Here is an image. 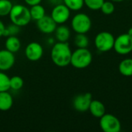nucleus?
<instances>
[{"label":"nucleus","instance_id":"obj_21","mask_svg":"<svg viewBox=\"0 0 132 132\" xmlns=\"http://www.w3.org/2000/svg\"><path fill=\"white\" fill-rule=\"evenodd\" d=\"M13 6L10 0H0V17H5L9 15Z\"/></svg>","mask_w":132,"mask_h":132},{"label":"nucleus","instance_id":"obj_18","mask_svg":"<svg viewBox=\"0 0 132 132\" xmlns=\"http://www.w3.org/2000/svg\"><path fill=\"white\" fill-rule=\"evenodd\" d=\"M29 12H30L32 20H35V21H37L41 18H43L44 15H46V9L44 6L41 5V3L30 6Z\"/></svg>","mask_w":132,"mask_h":132},{"label":"nucleus","instance_id":"obj_5","mask_svg":"<svg viewBox=\"0 0 132 132\" xmlns=\"http://www.w3.org/2000/svg\"><path fill=\"white\" fill-rule=\"evenodd\" d=\"M114 36L112 33L107 31L100 32L94 39V45L96 49L102 53L108 52L113 49L114 44Z\"/></svg>","mask_w":132,"mask_h":132},{"label":"nucleus","instance_id":"obj_16","mask_svg":"<svg viewBox=\"0 0 132 132\" xmlns=\"http://www.w3.org/2000/svg\"><path fill=\"white\" fill-rule=\"evenodd\" d=\"M20 48L21 42L16 36H10L6 38L5 41V49L13 53H15L19 52Z\"/></svg>","mask_w":132,"mask_h":132},{"label":"nucleus","instance_id":"obj_25","mask_svg":"<svg viewBox=\"0 0 132 132\" xmlns=\"http://www.w3.org/2000/svg\"><path fill=\"white\" fill-rule=\"evenodd\" d=\"M20 28L21 27H19L13 23H11L10 25L5 26L3 36L8 37L10 36H17L19 34V32H20Z\"/></svg>","mask_w":132,"mask_h":132},{"label":"nucleus","instance_id":"obj_26","mask_svg":"<svg viewBox=\"0 0 132 132\" xmlns=\"http://www.w3.org/2000/svg\"><path fill=\"white\" fill-rule=\"evenodd\" d=\"M84 5L90 10H100L104 0H84Z\"/></svg>","mask_w":132,"mask_h":132},{"label":"nucleus","instance_id":"obj_17","mask_svg":"<svg viewBox=\"0 0 132 132\" xmlns=\"http://www.w3.org/2000/svg\"><path fill=\"white\" fill-rule=\"evenodd\" d=\"M118 70L120 73L125 77L132 76V59L126 58L121 60L118 66Z\"/></svg>","mask_w":132,"mask_h":132},{"label":"nucleus","instance_id":"obj_23","mask_svg":"<svg viewBox=\"0 0 132 132\" xmlns=\"http://www.w3.org/2000/svg\"><path fill=\"white\" fill-rule=\"evenodd\" d=\"M24 85L23 79L19 76H13L10 77V89L12 90H19Z\"/></svg>","mask_w":132,"mask_h":132},{"label":"nucleus","instance_id":"obj_11","mask_svg":"<svg viewBox=\"0 0 132 132\" xmlns=\"http://www.w3.org/2000/svg\"><path fill=\"white\" fill-rule=\"evenodd\" d=\"M57 26V24L55 22V21L52 19L50 15H44L43 18L36 21V27L41 32L44 34H52L54 32Z\"/></svg>","mask_w":132,"mask_h":132},{"label":"nucleus","instance_id":"obj_6","mask_svg":"<svg viewBox=\"0 0 132 132\" xmlns=\"http://www.w3.org/2000/svg\"><path fill=\"white\" fill-rule=\"evenodd\" d=\"M113 49L119 55H128L132 52V37L128 33L119 35L114 39Z\"/></svg>","mask_w":132,"mask_h":132},{"label":"nucleus","instance_id":"obj_24","mask_svg":"<svg viewBox=\"0 0 132 132\" xmlns=\"http://www.w3.org/2000/svg\"><path fill=\"white\" fill-rule=\"evenodd\" d=\"M102 13H104V15H111L114 10H115V5L114 4L113 2L108 0V1H104L103 5H101V9H100Z\"/></svg>","mask_w":132,"mask_h":132},{"label":"nucleus","instance_id":"obj_4","mask_svg":"<svg viewBox=\"0 0 132 132\" xmlns=\"http://www.w3.org/2000/svg\"><path fill=\"white\" fill-rule=\"evenodd\" d=\"M71 28L76 33H87L90 31L92 22L88 15L79 12L73 15L71 19Z\"/></svg>","mask_w":132,"mask_h":132},{"label":"nucleus","instance_id":"obj_32","mask_svg":"<svg viewBox=\"0 0 132 132\" xmlns=\"http://www.w3.org/2000/svg\"><path fill=\"white\" fill-rule=\"evenodd\" d=\"M110 1H111V2H123L124 0H110Z\"/></svg>","mask_w":132,"mask_h":132},{"label":"nucleus","instance_id":"obj_29","mask_svg":"<svg viewBox=\"0 0 132 132\" xmlns=\"http://www.w3.org/2000/svg\"><path fill=\"white\" fill-rule=\"evenodd\" d=\"M49 3L52 5H59V4H61L63 3V0H48Z\"/></svg>","mask_w":132,"mask_h":132},{"label":"nucleus","instance_id":"obj_28","mask_svg":"<svg viewBox=\"0 0 132 132\" xmlns=\"http://www.w3.org/2000/svg\"><path fill=\"white\" fill-rule=\"evenodd\" d=\"M5 24H4V23H3V22L0 19V37L3 36L4 31H5Z\"/></svg>","mask_w":132,"mask_h":132},{"label":"nucleus","instance_id":"obj_9","mask_svg":"<svg viewBox=\"0 0 132 132\" xmlns=\"http://www.w3.org/2000/svg\"><path fill=\"white\" fill-rule=\"evenodd\" d=\"M25 56L29 61L36 62L43 56V47L38 42H31L25 48Z\"/></svg>","mask_w":132,"mask_h":132},{"label":"nucleus","instance_id":"obj_14","mask_svg":"<svg viewBox=\"0 0 132 132\" xmlns=\"http://www.w3.org/2000/svg\"><path fill=\"white\" fill-rule=\"evenodd\" d=\"M88 111H90V114L97 118H101L106 113L104 104L98 100H92Z\"/></svg>","mask_w":132,"mask_h":132},{"label":"nucleus","instance_id":"obj_13","mask_svg":"<svg viewBox=\"0 0 132 132\" xmlns=\"http://www.w3.org/2000/svg\"><path fill=\"white\" fill-rule=\"evenodd\" d=\"M53 33L55 34V39L57 40V42L63 43L67 42L70 39L71 35L70 28L64 24H61L56 26Z\"/></svg>","mask_w":132,"mask_h":132},{"label":"nucleus","instance_id":"obj_1","mask_svg":"<svg viewBox=\"0 0 132 132\" xmlns=\"http://www.w3.org/2000/svg\"><path fill=\"white\" fill-rule=\"evenodd\" d=\"M71 55L72 51L67 42H57L52 46L50 57L56 67H66L70 65Z\"/></svg>","mask_w":132,"mask_h":132},{"label":"nucleus","instance_id":"obj_22","mask_svg":"<svg viewBox=\"0 0 132 132\" xmlns=\"http://www.w3.org/2000/svg\"><path fill=\"white\" fill-rule=\"evenodd\" d=\"M9 89L10 77L4 71H0V92L8 91Z\"/></svg>","mask_w":132,"mask_h":132},{"label":"nucleus","instance_id":"obj_31","mask_svg":"<svg viewBox=\"0 0 132 132\" xmlns=\"http://www.w3.org/2000/svg\"><path fill=\"white\" fill-rule=\"evenodd\" d=\"M128 34L129 35V36H131L132 37V27H131L129 29H128Z\"/></svg>","mask_w":132,"mask_h":132},{"label":"nucleus","instance_id":"obj_30","mask_svg":"<svg viewBox=\"0 0 132 132\" xmlns=\"http://www.w3.org/2000/svg\"><path fill=\"white\" fill-rule=\"evenodd\" d=\"M48 42H49L50 44H53V45L55 43V40H54V39H53V38H50V39H49Z\"/></svg>","mask_w":132,"mask_h":132},{"label":"nucleus","instance_id":"obj_10","mask_svg":"<svg viewBox=\"0 0 132 132\" xmlns=\"http://www.w3.org/2000/svg\"><path fill=\"white\" fill-rule=\"evenodd\" d=\"M92 95L90 93H84L77 95L73 101V108L79 112H85L89 110L92 101Z\"/></svg>","mask_w":132,"mask_h":132},{"label":"nucleus","instance_id":"obj_27","mask_svg":"<svg viewBox=\"0 0 132 132\" xmlns=\"http://www.w3.org/2000/svg\"><path fill=\"white\" fill-rule=\"evenodd\" d=\"M43 0H24L25 3L29 6L34 5H37V4H40L42 2Z\"/></svg>","mask_w":132,"mask_h":132},{"label":"nucleus","instance_id":"obj_2","mask_svg":"<svg viewBox=\"0 0 132 132\" xmlns=\"http://www.w3.org/2000/svg\"><path fill=\"white\" fill-rule=\"evenodd\" d=\"M9 17L12 23L19 27L27 26L32 20L29 9L22 4L13 5Z\"/></svg>","mask_w":132,"mask_h":132},{"label":"nucleus","instance_id":"obj_8","mask_svg":"<svg viewBox=\"0 0 132 132\" xmlns=\"http://www.w3.org/2000/svg\"><path fill=\"white\" fill-rule=\"evenodd\" d=\"M71 11L63 3L54 5L51 10L50 16L57 25L65 24L70 18Z\"/></svg>","mask_w":132,"mask_h":132},{"label":"nucleus","instance_id":"obj_20","mask_svg":"<svg viewBox=\"0 0 132 132\" xmlns=\"http://www.w3.org/2000/svg\"><path fill=\"white\" fill-rule=\"evenodd\" d=\"M63 3L70 9V11H80L84 5V0H63Z\"/></svg>","mask_w":132,"mask_h":132},{"label":"nucleus","instance_id":"obj_12","mask_svg":"<svg viewBox=\"0 0 132 132\" xmlns=\"http://www.w3.org/2000/svg\"><path fill=\"white\" fill-rule=\"evenodd\" d=\"M15 53L6 49L0 50V71H7L15 64Z\"/></svg>","mask_w":132,"mask_h":132},{"label":"nucleus","instance_id":"obj_19","mask_svg":"<svg viewBox=\"0 0 132 132\" xmlns=\"http://www.w3.org/2000/svg\"><path fill=\"white\" fill-rule=\"evenodd\" d=\"M74 44L77 48H87L89 38L85 33H77L74 37Z\"/></svg>","mask_w":132,"mask_h":132},{"label":"nucleus","instance_id":"obj_7","mask_svg":"<svg viewBox=\"0 0 132 132\" xmlns=\"http://www.w3.org/2000/svg\"><path fill=\"white\" fill-rule=\"evenodd\" d=\"M100 127L104 132H119L121 130L120 120L111 114H104L100 118Z\"/></svg>","mask_w":132,"mask_h":132},{"label":"nucleus","instance_id":"obj_15","mask_svg":"<svg viewBox=\"0 0 132 132\" xmlns=\"http://www.w3.org/2000/svg\"><path fill=\"white\" fill-rule=\"evenodd\" d=\"M13 97L8 91L0 92V111H7L12 108Z\"/></svg>","mask_w":132,"mask_h":132},{"label":"nucleus","instance_id":"obj_3","mask_svg":"<svg viewBox=\"0 0 132 132\" xmlns=\"http://www.w3.org/2000/svg\"><path fill=\"white\" fill-rule=\"evenodd\" d=\"M92 60V53L87 48H77L72 52L70 65L76 69H84L91 64Z\"/></svg>","mask_w":132,"mask_h":132}]
</instances>
